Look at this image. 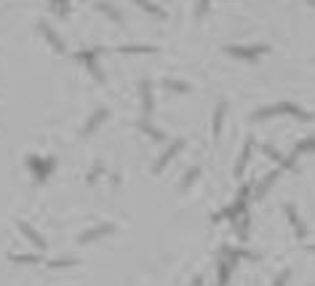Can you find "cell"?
I'll return each instance as SVG.
<instances>
[{"instance_id": "1", "label": "cell", "mask_w": 315, "mask_h": 286, "mask_svg": "<svg viewBox=\"0 0 315 286\" xmlns=\"http://www.w3.org/2000/svg\"><path fill=\"white\" fill-rule=\"evenodd\" d=\"M112 225H102V228H94V230H88V233H83L80 236V244H88V241H94V238H99V236H107V233H112Z\"/></svg>"}, {"instance_id": "2", "label": "cell", "mask_w": 315, "mask_h": 286, "mask_svg": "<svg viewBox=\"0 0 315 286\" xmlns=\"http://www.w3.org/2000/svg\"><path fill=\"white\" fill-rule=\"evenodd\" d=\"M19 230H21V233H24V236L29 238V241H32V244L37 246V249H45V241H43V238H40V236H37V233H35V230H32V228H29V225H27V222H21V225H19Z\"/></svg>"}, {"instance_id": "3", "label": "cell", "mask_w": 315, "mask_h": 286, "mask_svg": "<svg viewBox=\"0 0 315 286\" xmlns=\"http://www.w3.org/2000/svg\"><path fill=\"white\" fill-rule=\"evenodd\" d=\"M179 150H182V142H174V144H171V150H168L166 156H163V158H160L158 164H155V172H160V168H163V166H166L168 160H171V158H174V156H176V152H179Z\"/></svg>"}, {"instance_id": "4", "label": "cell", "mask_w": 315, "mask_h": 286, "mask_svg": "<svg viewBox=\"0 0 315 286\" xmlns=\"http://www.w3.org/2000/svg\"><path fill=\"white\" fill-rule=\"evenodd\" d=\"M230 54H235V56H257V54L265 51V46H257V48H227Z\"/></svg>"}, {"instance_id": "5", "label": "cell", "mask_w": 315, "mask_h": 286, "mask_svg": "<svg viewBox=\"0 0 315 286\" xmlns=\"http://www.w3.org/2000/svg\"><path fill=\"white\" fill-rule=\"evenodd\" d=\"M107 118V110H96L94 112V118H91V123H88V126H86V131H83V134H91V131H94L96 126H99V123H102Z\"/></svg>"}, {"instance_id": "6", "label": "cell", "mask_w": 315, "mask_h": 286, "mask_svg": "<svg viewBox=\"0 0 315 286\" xmlns=\"http://www.w3.org/2000/svg\"><path fill=\"white\" fill-rule=\"evenodd\" d=\"M222 115H225V104L217 107V118H214V134H219V128H222Z\"/></svg>"}, {"instance_id": "7", "label": "cell", "mask_w": 315, "mask_h": 286, "mask_svg": "<svg viewBox=\"0 0 315 286\" xmlns=\"http://www.w3.org/2000/svg\"><path fill=\"white\" fill-rule=\"evenodd\" d=\"M227 273H230V265L227 262H222L219 265V286H227Z\"/></svg>"}, {"instance_id": "8", "label": "cell", "mask_w": 315, "mask_h": 286, "mask_svg": "<svg viewBox=\"0 0 315 286\" xmlns=\"http://www.w3.org/2000/svg\"><path fill=\"white\" fill-rule=\"evenodd\" d=\"M96 8H99V11H104V14H107V16H110V19H115V22H118V19H120V16H118V14H115V11H112V6H110V3H99V6H96Z\"/></svg>"}, {"instance_id": "9", "label": "cell", "mask_w": 315, "mask_h": 286, "mask_svg": "<svg viewBox=\"0 0 315 286\" xmlns=\"http://www.w3.org/2000/svg\"><path fill=\"white\" fill-rule=\"evenodd\" d=\"M136 3H139V6H142V8H144V11L155 14V16H163V14H160V11L155 8V6H152V3H150V0H136Z\"/></svg>"}, {"instance_id": "10", "label": "cell", "mask_w": 315, "mask_h": 286, "mask_svg": "<svg viewBox=\"0 0 315 286\" xmlns=\"http://www.w3.org/2000/svg\"><path fill=\"white\" fill-rule=\"evenodd\" d=\"M209 3H211V0H201V3H198V19L206 16V11H209Z\"/></svg>"}, {"instance_id": "11", "label": "cell", "mask_w": 315, "mask_h": 286, "mask_svg": "<svg viewBox=\"0 0 315 286\" xmlns=\"http://www.w3.org/2000/svg\"><path fill=\"white\" fill-rule=\"evenodd\" d=\"M195 176H198V168H193V172H190L187 176H184V182H182V188H187V184H190V182H193V180H195Z\"/></svg>"}, {"instance_id": "12", "label": "cell", "mask_w": 315, "mask_h": 286, "mask_svg": "<svg viewBox=\"0 0 315 286\" xmlns=\"http://www.w3.org/2000/svg\"><path fill=\"white\" fill-rule=\"evenodd\" d=\"M286 281H289V273H281V278H278V281H275V286H283Z\"/></svg>"}, {"instance_id": "13", "label": "cell", "mask_w": 315, "mask_h": 286, "mask_svg": "<svg viewBox=\"0 0 315 286\" xmlns=\"http://www.w3.org/2000/svg\"><path fill=\"white\" fill-rule=\"evenodd\" d=\"M201 284H203V278H201V276H198V278H195V281H193V286H201Z\"/></svg>"}]
</instances>
